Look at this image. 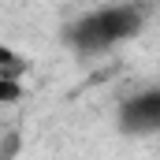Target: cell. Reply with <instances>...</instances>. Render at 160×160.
<instances>
[{
	"mask_svg": "<svg viewBox=\"0 0 160 160\" xmlns=\"http://www.w3.org/2000/svg\"><path fill=\"white\" fill-rule=\"evenodd\" d=\"M138 30H142V8L134 0L130 4H97L93 11L78 15L63 30V41L82 56H101L123 41H130Z\"/></svg>",
	"mask_w": 160,
	"mask_h": 160,
	"instance_id": "cell-1",
	"label": "cell"
},
{
	"mask_svg": "<svg viewBox=\"0 0 160 160\" xmlns=\"http://www.w3.org/2000/svg\"><path fill=\"white\" fill-rule=\"evenodd\" d=\"M119 127L127 134H157L160 130V86H149L119 104Z\"/></svg>",
	"mask_w": 160,
	"mask_h": 160,
	"instance_id": "cell-2",
	"label": "cell"
},
{
	"mask_svg": "<svg viewBox=\"0 0 160 160\" xmlns=\"http://www.w3.org/2000/svg\"><path fill=\"white\" fill-rule=\"evenodd\" d=\"M89 4H130V0H89Z\"/></svg>",
	"mask_w": 160,
	"mask_h": 160,
	"instance_id": "cell-3",
	"label": "cell"
}]
</instances>
